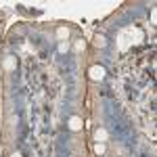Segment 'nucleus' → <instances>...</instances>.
Instances as JSON below:
<instances>
[{
    "mask_svg": "<svg viewBox=\"0 0 157 157\" xmlns=\"http://www.w3.org/2000/svg\"><path fill=\"white\" fill-rule=\"evenodd\" d=\"M105 67L103 65H92L90 69H88V78L90 80H94V82H101V80H105Z\"/></svg>",
    "mask_w": 157,
    "mask_h": 157,
    "instance_id": "1",
    "label": "nucleus"
},
{
    "mask_svg": "<svg viewBox=\"0 0 157 157\" xmlns=\"http://www.w3.org/2000/svg\"><path fill=\"white\" fill-rule=\"evenodd\" d=\"M82 126H84V120H82L80 115H71V117L67 120V128H69L71 132H78V130H82Z\"/></svg>",
    "mask_w": 157,
    "mask_h": 157,
    "instance_id": "2",
    "label": "nucleus"
},
{
    "mask_svg": "<svg viewBox=\"0 0 157 157\" xmlns=\"http://www.w3.org/2000/svg\"><path fill=\"white\" fill-rule=\"evenodd\" d=\"M107 138H109V132L105 128H98L97 132H94V140L97 143H107Z\"/></svg>",
    "mask_w": 157,
    "mask_h": 157,
    "instance_id": "3",
    "label": "nucleus"
},
{
    "mask_svg": "<svg viewBox=\"0 0 157 157\" xmlns=\"http://www.w3.org/2000/svg\"><path fill=\"white\" fill-rule=\"evenodd\" d=\"M57 36H59V40L63 42L65 38L69 36V29H67V27H59V29H57Z\"/></svg>",
    "mask_w": 157,
    "mask_h": 157,
    "instance_id": "4",
    "label": "nucleus"
},
{
    "mask_svg": "<svg viewBox=\"0 0 157 157\" xmlns=\"http://www.w3.org/2000/svg\"><path fill=\"white\" fill-rule=\"evenodd\" d=\"M94 153H97V155H103V153H105V143H97V145H94Z\"/></svg>",
    "mask_w": 157,
    "mask_h": 157,
    "instance_id": "5",
    "label": "nucleus"
},
{
    "mask_svg": "<svg viewBox=\"0 0 157 157\" xmlns=\"http://www.w3.org/2000/svg\"><path fill=\"white\" fill-rule=\"evenodd\" d=\"M15 65H17V63H15L13 57H9V59L4 61V67H6V69H15Z\"/></svg>",
    "mask_w": 157,
    "mask_h": 157,
    "instance_id": "6",
    "label": "nucleus"
},
{
    "mask_svg": "<svg viewBox=\"0 0 157 157\" xmlns=\"http://www.w3.org/2000/svg\"><path fill=\"white\" fill-rule=\"evenodd\" d=\"M94 40H97V46H105V44H107V42H105V36H97Z\"/></svg>",
    "mask_w": 157,
    "mask_h": 157,
    "instance_id": "7",
    "label": "nucleus"
},
{
    "mask_svg": "<svg viewBox=\"0 0 157 157\" xmlns=\"http://www.w3.org/2000/svg\"><path fill=\"white\" fill-rule=\"evenodd\" d=\"M67 48H69L67 42H61V44H59V52H67Z\"/></svg>",
    "mask_w": 157,
    "mask_h": 157,
    "instance_id": "8",
    "label": "nucleus"
},
{
    "mask_svg": "<svg viewBox=\"0 0 157 157\" xmlns=\"http://www.w3.org/2000/svg\"><path fill=\"white\" fill-rule=\"evenodd\" d=\"M13 157H21V155H19V153H15V155H13Z\"/></svg>",
    "mask_w": 157,
    "mask_h": 157,
    "instance_id": "9",
    "label": "nucleus"
}]
</instances>
